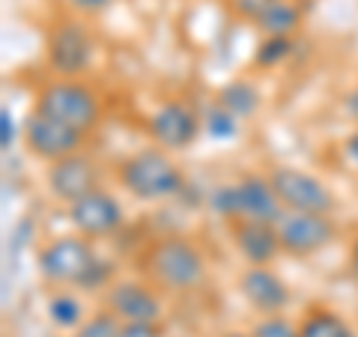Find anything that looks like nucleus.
<instances>
[{
	"instance_id": "obj_19",
	"label": "nucleus",
	"mask_w": 358,
	"mask_h": 337,
	"mask_svg": "<svg viewBox=\"0 0 358 337\" xmlns=\"http://www.w3.org/2000/svg\"><path fill=\"white\" fill-rule=\"evenodd\" d=\"M263 36H293L301 27V9L296 0H275L254 24Z\"/></svg>"
},
{
	"instance_id": "obj_11",
	"label": "nucleus",
	"mask_w": 358,
	"mask_h": 337,
	"mask_svg": "<svg viewBox=\"0 0 358 337\" xmlns=\"http://www.w3.org/2000/svg\"><path fill=\"white\" fill-rule=\"evenodd\" d=\"M66 218H69L75 233L87 236V239H105L126 224V209H122L117 194L99 185L66 206Z\"/></svg>"
},
{
	"instance_id": "obj_31",
	"label": "nucleus",
	"mask_w": 358,
	"mask_h": 337,
	"mask_svg": "<svg viewBox=\"0 0 358 337\" xmlns=\"http://www.w3.org/2000/svg\"><path fill=\"white\" fill-rule=\"evenodd\" d=\"M221 337H251V331H227V334H221Z\"/></svg>"
},
{
	"instance_id": "obj_30",
	"label": "nucleus",
	"mask_w": 358,
	"mask_h": 337,
	"mask_svg": "<svg viewBox=\"0 0 358 337\" xmlns=\"http://www.w3.org/2000/svg\"><path fill=\"white\" fill-rule=\"evenodd\" d=\"M350 272L358 278V236H355L352 245H350Z\"/></svg>"
},
{
	"instance_id": "obj_7",
	"label": "nucleus",
	"mask_w": 358,
	"mask_h": 337,
	"mask_svg": "<svg viewBox=\"0 0 358 337\" xmlns=\"http://www.w3.org/2000/svg\"><path fill=\"white\" fill-rule=\"evenodd\" d=\"M266 176L272 182L278 200H281L284 212H320V215H331L334 206H338L334 191L320 176L301 171V167L278 164Z\"/></svg>"
},
{
	"instance_id": "obj_2",
	"label": "nucleus",
	"mask_w": 358,
	"mask_h": 337,
	"mask_svg": "<svg viewBox=\"0 0 358 337\" xmlns=\"http://www.w3.org/2000/svg\"><path fill=\"white\" fill-rule=\"evenodd\" d=\"M117 182L141 203H167L185 191V173L171 152L152 143L117 164Z\"/></svg>"
},
{
	"instance_id": "obj_9",
	"label": "nucleus",
	"mask_w": 358,
	"mask_h": 337,
	"mask_svg": "<svg viewBox=\"0 0 358 337\" xmlns=\"http://www.w3.org/2000/svg\"><path fill=\"white\" fill-rule=\"evenodd\" d=\"M84 141H87V134L63 126L60 120L42 114L36 108L21 122V143H24V150L45 164H54V162L66 159V155L81 152Z\"/></svg>"
},
{
	"instance_id": "obj_14",
	"label": "nucleus",
	"mask_w": 358,
	"mask_h": 337,
	"mask_svg": "<svg viewBox=\"0 0 358 337\" xmlns=\"http://www.w3.org/2000/svg\"><path fill=\"white\" fill-rule=\"evenodd\" d=\"M239 296L245 299L257 317H275V313H284L293 301L287 280L275 272L272 266H245L239 278H236Z\"/></svg>"
},
{
	"instance_id": "obj_10",
	"label": "nucleus",
	"mask_w": 358,
	"mask_h": 337,
	"mask_svg": "<svg viewBox=\"0 0 358 337\" xmlns=\"http://www.w3.org/2000/svg\"><path fill=\"white\" fill-rule=\"evenodd\" d=\"M275 230L278 242H281V254L299 257V260L326 251L338 239V227H334L331 215H320V212H284L275 221Z\"/></svg>"
},
{
	"instance_id": "obj_18",
	"label": "nucleus",
	"mask_w": 358,
	"mask_h": 337,
	"mask_svg": "<svg viewBox=\"0 0 358 337\" xmlns=\"http://www.w3.org/2000/svg\"><path fill=\"white\" fill-rule=\"evenodd\" d=\"M299 337H358L355 329L331 308H308L299 320Z\"/></svg>"
},
{
	"instance_id": "obj_17",
	"label": "nucleus",
	"mask_w": 358,
	"mask_h": 337,
	"mask_svg": "<svg viewBox=\"0 0 358 337\" xmlns=\"http://www.w3.org/2000/svg\"><path fill=\"white\" fill-rule=\"evenodd\" d=\"M215 102H218L221 108H227L233 117L251 120L257 110H260L263 96H260V89H257L251 81H245V78H236V81H227L224 87H218Z\"/></svg>"
},
{
	"instance_id": "obj_13",
	"label": "nucleus",
	"mask_w": 358,
	"mask_h": 337,
	"mask_svg": "<svg viewBox=\"0 0 358 337\" xmlns=\"http://www.w3.org/2000/svg\"><path fill=\"white\" fill-rule=\"evenodd\" d=\"M99 185H102V171H99V164L84 150L48 164V171H45V188L63 206L75 203L78 197H84L87 191H93Z\"/></svg>"
},
{
	"instance_id": "obj_28",
	"label": "nucleus",
	"mask_w": 358,
	"mask_h": 337,
	"mask_svg": "<svg viewBox=\"0 0 358 337\" xmlns=\"http://www.w3.org/2000/svg\"><path fill=\"white\" fill-rule=\"evenodd\" d=\"M341 150H343V159L350 162L352 167H358V126L343 138V147Z\"/></svg>"
},
{
	"instance_id": "obj_16",
	"label": "nucleus",
	"mask_w": 358,
	"mask_h": 337,
	"mask_svg": "<svg viewBox=\"0 0 358 337\" xmlns=\"http://www.w3.org/2000/svg\"><path fill=\"white\" fill-rule=\"evenodd\" d=\"M45 313H48L54 329H63V331H75L90 317L78 289L72 287H54V293L45 301Z\"/></svg>"
},
{
	"instance_id": "obj_15",
	"label": "nucleus",
	"mask_w": 358,
	"mask_h": 337,
	"mask_svg": "<svg viewBox=\"0 0 358 337\" xmlns=\"http://www.w3.org/2000/svg\"><path fill=\"white\" fill-rule=\"evenodd\" d=\"M233 248L248 266H272L275 257L281 254V242H278L275 224L260 221H233L227 224Z\"/></svg>"
},
{
	"instance_id": "obj_5",
	"label": "nucleus",
	"mask_w": 358,
	"mask_h": 337,
	"mask_svg": "<svg viewBox=\"0 0 358 337\" xmlns=\"http://www.w3.org/2000/svg\"><path fill=\"white\" fill-rule=\"evenodd\" d=\"M99 254L93 248V239L81 233L54 236L36 251V272L48 287H72L81 293V284L87 280L90 268L96 266Z\"/></svg>"
},
{
	"instance_id": "obj_23",
	"label": "nucleus",
	"mask_w": 358,
	"mask_h": 337,
	"mask_svg": "<svg viewBox=\"0 0 358 337\" xmlns=\"http://www.w3.org/2000/svg\"><path fill=\"white\" fill-rule=\"evenodd\" d=\"M251 337H299V322L287 320L284 313H275V317H260L251 325Z\"/></svg>"
},
{
	"instance_id": "obj_27",
	"label": "nucleus",
	"mask_w": 358,
	"mask_h": 337,
	"mask_svg": "<svg viewBox=\"0 0 358 337\" xmlns=\"http://www.w3.org/2000/svg\"><path fill=\"white\" fill-rule=\"evenodd\" d=\"M66 9H69L72 15H99L105 13V9L110 6V0H63Z\"/></svg>"
},
{
	"instance_id": "obj_20",
	"label": "nucleus",
	"mask_w": 358,
	"mask_h": 337,
	"mask_svg": "<svg viewBox=\"0 0 358 337\" xmlns=\"http://www.w3.org/2000/svg\"><path fill=\"white\" fill-rule=\"evenodd\" d=\"M200 120H203V134L212 141H233L239 134V117H233L227 108H221L215 99L209 102V108L200 114Z\"/></svg>"
},
{
	"instance_id": "obj_3",
	"label": "nucleus",
	"mask_w": 358,
	"mask_h": 337,
	"mask_svg": "<svg viewBox=\"0 0 358 337\" xmlns=\"http://www.w3.org/2000/svg\"><path fill=\"white\" fill-rule=\"evenodd\" d=\"M209 209L224 221H260L275 224L284 215V206L278 200L268 176L260 173H245L233 182H221L209 191Z\"/></svg>"
},
{
	"instance_id": "obj_25",
	"label": "nucleus",
	"mask_w": 358,
	"mask_h": 337,
	"mask_svg": "<svg viewBox=\"0 0 358 337\" xmlns=\"http://www.w3.org/2000/svg\"><path fill=\"white\" fill-rule=\"evenodd\" d=\"M15 141H18L15 117H13V110L3 105V108H0V147H3V152L13 150V147H15Z\"/></svg>"
},
{
	"instance_id": "obj_24",
	"label": "nucleus",
	"mask_w": 358,
	"mask_h": 337,
	"mask_svg": "<svg viewBox=\"0 0 358 337\" xmlns=\"http://www.w3.org/2000/svg\"><path fill=\"white\" fill-rule=\"evenodd\" d=\"M272 3H275V0H224L227 13L236 18V21H245V24H257V21H260V15H263Z\"/></svg>"
},
{
	"instance_id": "obj_12",
	"label": "nucleus",
	"mask_w": 358,
	"mask_h": 337,
	"mask_svg": "<svg viewBox=\"0 0 358 337\" xmlns=\"http://www.w3.org/2000/svg\"><path fill=\"white\" fill-rule=\"evenodd\" d=\"M105 308L120 322H162L164 301L162 289L143 280H114L105 289Z\"/></svg>"
},
{
	"instance_id": "obj_22",
	"label": "nucleus",
	"mask_w": 358,
	"mask_h": 337,
	"mask_svg": "<svg viewBox=\"0 0 358 337\" xmlns=\"http://www.w3.org/2000/svg\"><path fill=\"white\" fill-rule=\"evenodd\" d=\"M120 329H122V322L108 308H102V310L90 313V317L72 331V337H120Z\"/></svg>"
},
{
	"instance_id": "obj_4",
	"label": "nucleus",
	"mask_w": 358,
	"mask_h": 337,
	"mask_svg": "<svg viewBox=\"0 0 358 337\" xmlns=\"http://www.w3.org/2000/svg\"><path fill=\"white\" fill-rule=\"evenodd\" d=\"M33 108L60 120L63 126L87 134V138L102 122V99L81 78H51V81H45L39 87Z\"/></svg>"
},
{
	"instance_id": "obj_26",
	"label": "nucleus",
	"mask_w": 358,
	"mask_h": 337,
	"mask_svg": "<svg viewBox=\"0 0 358 337\" xmlns=\"http://www.w3.org/2000/svg\"><path fill=\"white\" fill-rule=\"evenodd\" d=\"M120 337H164L162 322H122Z\"/></svg>"
},
{
	"instance_id": "obj_29",
	"label": "nucleus",
	"mask_w": 358,
	"mask_h": 337,
	"mask_svg": "<svg viewBox=\"0 0 358 337\" xmlns=\"http://www.w3.org/2000/svg\"><path fill=\"white\" fill-rule=\"evenodd\" d=\"M343 110H346V114H350V117L358 122V87L346 93V99H343Z\"/></svg>"
},
{
	"instance_id": "obj_6",
	"label": "nucleus",
	"mask_w": 358,
	"mask_h": 337,
	"mask_svg": "<svg viewBox=\"0 0 358 337\" xmlns=\"http://www.w3.org/2000/svg\"><path fill=\"white\" fill-rule=\"evenodd\" d=\"M96 57V39L81 15L57 18L45 36V63L54 78H81Z\"/></svg>"
},
{
	"instance_id": "obj_1",
	"label": "nucleus",
	"mask_w": 358,
	"mask_h": 337,
	"mask_svg": "<svg viewBox=\"0 0 358 337\" xmlns=\"http://www.w3.org/2000/svg\"><path fill=\"white\" fill-rule=\"evenodd\" d=\"M141 272L162 293L185 296L203 287L206 254L185 236H162L141 254Z\"/></svg>"
},
{
	"instance_id": "obj_21",
	"label": "nucleus",
	"mask_w": 358,
	"mask_h": 337,
	"mask_svg": "<svg viewBox=\"0 0 358 337\" xmlns=\"http://www.w3.org/2000/svg\"><path fill=\"white\" fill-rule=\"evenodd\" d=\"M293 48H296L293 36H263V42L254 51V66L257 69H275L293 54Z\"/></svg>"
},
{
	"instance_id": "obj_8",
	"label": "nucleus",
	"mask_w": 358,
	"mask_h": 337,
	"mask_svg": "<svg viewBox=\"0 0 358 337\" xmlns=\"http://www.w3.org/2000/svg\"><path fill=\"white\" fill-rule=\"evenodd\" d=\"M143 129H147V138L155 147L167 152H182L197 143L200 131H203V120L182 99H164L150 110Z\"/></svg>"
}]
</instances>
